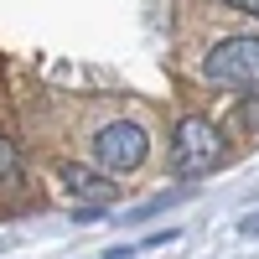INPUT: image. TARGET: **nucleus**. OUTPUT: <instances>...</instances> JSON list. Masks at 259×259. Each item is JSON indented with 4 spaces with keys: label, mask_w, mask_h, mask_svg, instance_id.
<instances>
[{
    "label": "nucleus",
    "mask_w": 259,
    "mask_h": 259,
    "mask_svg": "<svg viewBox=\"0 0 259 259\" xmlns=\"http://www.w3.org/2000/svg\"><path fill=\"white\" fill-rule=\"evenodd\" d=\"M202 78L233 94H259V36H223L202 57Z\"/></svg>",
    "instance_id": "f257e3e1"
},
{
    "label": "nucleus",
    "mask_w": 259,
    "mask_h": 259,
    "mask_svg": "<svg viewBox=\"0 0 259 259\" xmlns=\"http://www.w3.org/2000/svg\"><path fill=\"white\" fill-rule=\"evenodd\" d=\"M223 135L218 124H207L202 114H187L177 124V135H171V166L182 171V177H207V171L223 166Z\"/></svg>",
    "instance_id": "f03ea898"
},
{
    "label": "nucleus",
    "mask_w": 259,
    "mask_h": 259,
    "mask_svg": "<svg viewBox=\"0 0 259 259\" xmlns=\"http://www.w3.org/2000/svg\"><path fill=\"white\" fill-rule=\"evenodd\" d=\"M94 156H99V166H109V171H135L150 156V135L135 119H109L94 135Z\"/></svg>",
    "instance_id": "7ed1b4c3"
},
{
    "label": "nucleus",
    "mask_w": 259,
    "mask_h": 259,
    "mask_svg": "<svg viewBox=\"0 0 259 259\" xmlns=\"http://www.w3.org/2000/svg\"><path fill=\"white\" fill-rule=\"evenodd\" d=\"M62 187H68L73 197H89V202H114L119 197L114 182H104V177H94V171H83V166H62Z\"/></svg>",
    "instance_id": "20e7f679"
},
{
    "label": "nucleus",
    "mask_w": 259,
    "mask_h": 259,
    "mask_svg": "<svg viewBox=\"0 0 259 259\" xmlns=\"http://www.w3.org/2000/svg\"><path fill=\"white\" fill-rule=\"evenodd\" d=\"M182 197H187V187H182V192H161V197H150L145 207H135V223H145V218H156V212H166V207H177Z\"/></svg>",
    "instance_id": "39448f33"
},
{
    "label": "nucleus",
    "mask_w": 259,
    "mask_h": 259,
    "mask_svg": "<svg viewBox=\"0 0 259 259\" xmlns=\"http://www.w3.org/2000/svg\"><path fill=\"white\" fill-rule=\"evenodd\" d=\"M0 177H16V145L0 135Z\"/></svg>",
    "instance_id": "423d86ee"
},
{
    "label": "nucleus",
    "mask_w": 259,
    "mask_h": 259,
    "mask_svg": "<svg viewBox=\"0 0 259 259\" xmlns=\"http://www.w3.org/2000/svg\"><path fill=\"white\" fill-rule=\"evenodd\" d=\"M244 124H249V130H259V104H244Z\"/></svg>",
    "instance_id": "0eeeda50"
},
{
    "label": "nucleus",
    "mask_w": 259,
    "mask_h": 259,
    "mask_svg": "<svg viewBox=\"0 0 259 259\" xmlns=\"http://www.w3.org/2000/svg\"><path fill=\"white\" fill-rule=\"evenodd\" d=\"M233 11H249V16H259V0H228Z\"/></svg>",
    "instance_id": "6e6552de"
},
{
    "label": "nucleus",
    "mask_w": 259,
    "mask_h": 259,
    "mask_svg": "<svg viewBox=\"0 0 259 259\" xmlns=\"http://www.w3.org/2000/svg\"><path fill=\"white\" fill-rule=\"evenodd\" d=\"M239 233H244V239H249V233H259V212H254V218H244V223H239Z\"/></svg>",
    "instance_id": "1a4fd4ad"
}]
</instances>
